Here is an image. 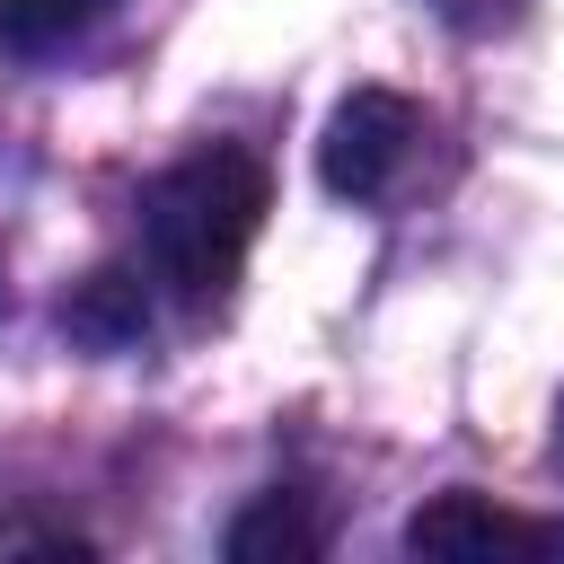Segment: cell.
Segmentation results:
<instances>
[{
    "label": "cell",
    "mask_w": 564,
    "mask_h": 564,
    "mask_svg": "<svg viewBox=\"0 0 564 564\" xmlns=\"http://www.w3.org/2000/svg\"><path fill=\"white\" fill-rule=\"evenodd\" d=\"M141 282H123V273H97L79 300H70V335H88V344H132L141 335Z\"/></svg>",
    "instance_id": "8992f818"
},
{
    "label": "cell",
    "mask_w": 564,
    "mask_h": 564,
    "mask_svg": "<svg viewBox=\"0 0 564 564\" xmlns=\"http://www.w3.org/2000/svg\"><path fill=\"white\" fill-rule=\"evenodd\" d=\"M273 212V176L256 150L238 141H203L185 150L150 194H141V247H150V273L185 300V308H220L256 229Z\"/></svg>",
    "instance_id": "6da1fadb"
},
{
    "label": "cell",
    "mask_w": 564,
    "mask_h": 564,
    "mask_svg": "<svg viewBox=\"0 0 564 564\" xmlns=\"http://www.w3.org/2000/svg\"><path fill=\"white\" fill-rule=\"evenodd\" d=\"M555 458H564V432H555Z\"/></svg>",
    "instance_id": "ba28073f"
},
{
    "label": "cell",
    "mask_w": 564,
    "mask_h": 564,
    "mask_svg": "<svg viewBox=\"0 0 564 564\" xmlns=\"http://www.w3.org/2000/svg\"><path fill=\"white\" fill-rule=\"evenodd\" d=\"M414 159H423V106H414V97H397V88H352V97L326 115V141H317L326 194H344V203H388Z\"/></svg>",
    "instance_id": "7a4b0ae2"
},
{
    "label": "cell",
    "mask_w": 564,
    "mask_h": 564,
    "mask_svg": "<svg viewBox=\"0 0 564 564\" xmlns=\"http://www.w3.org/2000/svg\"><path fill=\"white\" fill-rule=\"evenodd\" d=\"M229 564H317L326 555V520L308 511V494H256L229 520Z\"/></svg>",
    "instance_id": "277c9868"
},
{
    "label": "cell",
    "mask_w": 564,
    "mask_h": 564,
    "mask_svg": "<svg viewBox=\"0 0 564 564\" xmlns=\"http://www.w3.org/2000/svg\"><path fill=\"white\" fill-rule=\"evenodd\" d=\"M405 555H441V564H485V555H529V564H564V520H529L502 511L485 494H441L405 520Z\"/></svg>",
    "instance_id": "3957f363"
},
{
    "label": "cell",
    "mask_w": 564,
    "mask_h": 564,
    "mask_svg": "<svg viewBox=\"0 0 564 564\" xmlns=\"http://www.w3.org/2000/svg\"><path fill=\"white\" fill-rule=\"evenodd\" d=\"M432 9H441L458 35H511V26H520L538 0H432Z\"/></svg>",
    "instance_id": "52a82bcc"
},
{
    "label": "cell",
    "mask_w": 564,
    "mask_h": 564,
    "mask_svg": "<svg viewBox=\"0 0 564 564\" xmlns=\"http://www.w3.org/2000/svg\"><path fill=\"white\" fill-rule=\"evenodd\" d=\"M115 0H0V44L9 53H62L70 35H88Z\"/></svg>",
    "instance_id": "5b68a950"
}]
</instances>
